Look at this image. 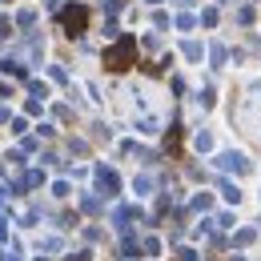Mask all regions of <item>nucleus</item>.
I'll return each mask as SVG.
<instances>
[{"label": "nucleus", "instance_id": "nucleus-1", "mask_svg": "<svg viewBox=\"0 0 261 261\" xmlns=\"http://www.w3.org/2000/svg\"><path fill=\"white\" fill-rule=\"evenodd\" d=\"M133 53H137V40H133V36H125V40H121V44H117L105 61H109V68H117V72H121V68L133 65Z\"/></svg>", "mask_w": 261, "mask_h": 261}, {"label": "nucleus", "instance_id": "nucleus-2", "mask_svg": "<svg viewBox=\"0 0 261 261\" xmlns=\"http://www.w3.org/2000/svg\"><path fill=\"white\" fill-rule=\"evenodd\" d=\"M85 20H89V12H85V8H65V12H61V24L72 29V33H81V29H85Z\"/></svg>", "mask_w": 261, "mask_h": 261}]
</instances>
